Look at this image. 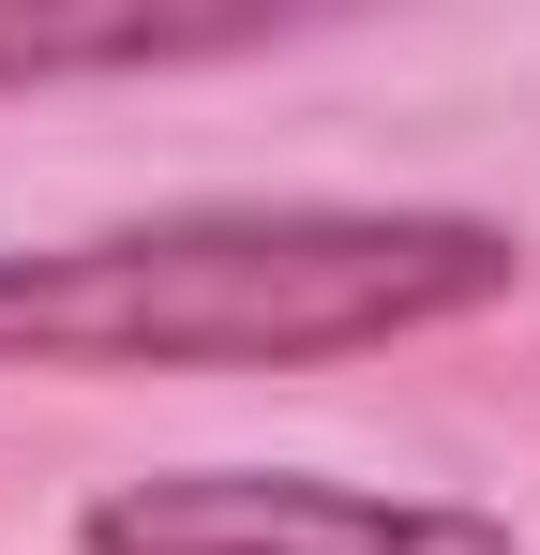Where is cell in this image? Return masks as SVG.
Returning <instances> with one entry per match:
<instances>
[{"label": "cell", "instance_id": "obj_1", "mask_svg": "<svg viewBox=\"0 0 540 555\" xmlns=\"http://www.w3.org/2000/svg\"><path fill=\"white\" fill-rule=\"evenodd\" d=\"M526 300L496 210L421 195H226L0 256V375H316Z\"/></svg>", "mask_w": 540, "mask_h": 555}, {"label": "cell", "instance_id": "obj_3", "mask_svg": "<svg viewBox=\"0 0 540 555\" xmlns=\"http://www.w3.org/2000/svg\"><path fill=\"white\" fill-rule=\"evenodd\" d=\"M256 46H285V15H151V0L0 15V91H46V76H166V61H256Z\"/></svg>", "mask_w": 540, "mask_h": 555}, {"label": "cell", "instance_id": "obj_2", "mask_svg": "<svg viewBox=\"0 0 540 555\" xmlns=\"http://www.w3.org/2000/svg\"><path fill=\"white\" fill-rule=\"evenodd\" d=\"M76 555H526V526L331 465H151L76 511Z\"/></svg>", "mask_w": 540, "mask_h": 555}]
</instances>
